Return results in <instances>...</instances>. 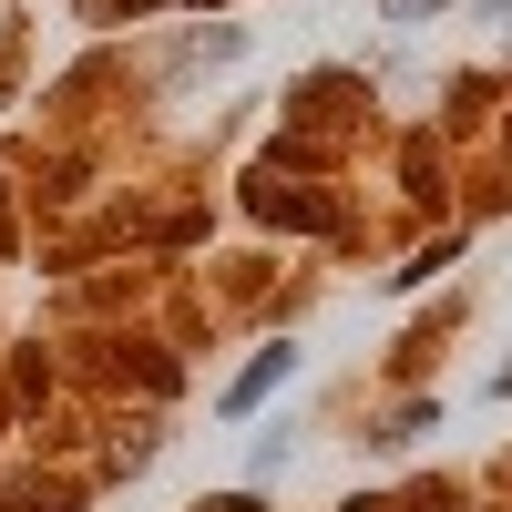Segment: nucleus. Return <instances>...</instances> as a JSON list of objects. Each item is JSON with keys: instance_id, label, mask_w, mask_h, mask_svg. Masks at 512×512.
Here are the masks:
<instances>
[{"instance_id": "f257e3e1", "label": "nucleus", "mask_w": 512, "mask_h": 512, "mask_svg": "<svg viewBox=\"0 0 512 512\" xmlns=\"http://www.w3.org/2000/svg\"><path fill=\"white\" fill-rule=\"evenodd\" d=\"M277 379H287V349H267V359H256V369L236 379V390H226V410H256V400L277 390Z\"/></svg>"}, {"instance_id": "f03ea898", "label": "nucleus", "mask_w": 512, "mask_h": 512, "mask_svg": "<svg viewBox=\"0 0 512 512\" xmlns=\"http://www.w3.org/2000/svg\"><path fill=\"white\" fill-rule=\"evenodd\" d=\"M420 11H431V0H390V21H420Z\"/></svg>"}]
</instances>
